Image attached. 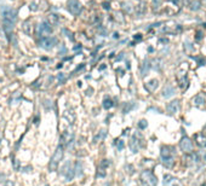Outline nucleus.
<instances>
[{
  "label": "nucleus",
  "mask_w": 206,
  "mask_h": 186,
  "mask_svg": "<svg viewBox=\"0 0 206 186\" xmlns=\"http://www.w3.org/2000/svg\"><path fill=\"white\" fill-rule=\"evenodd\" d=\"M110 166V161L109 160H102L101 161V163H99V166H98V168H101V169H107V168Z\"/></svg>",
  "instance_id": "b1692460"
},
{
  "label": "nucleus",
  "mask_w": 206,
  "mask_h": 186,
  "mask_svg": "<svg viewBox=\"0 0 206 186\" xmlns=\"http://www.w3.org/2000/svg\"><path fill=\"white\" fill-rule=\"evenodd\" d=\"M173 94H175V88H173L172 86H170V85L165 87L164 91H162V97L164 98H170Z\"/></svg>",
  "instance_id": "f3484780"
},
{
  "label": "nucleus",
  "mask_w": 206,
  "mask_h": 186,
  "mask_svg": "<svg viewBox=\"0 0 206 186\" xmlns=\"http://www.w3.org/2000/svg\"><path fill=\"white\" fill-rule=\"evenodd\" d=\"M18 164H20L18 160H15V161H14V167H15V169H16V170L18 169Z\"/></svg>",
  "instance_id": "4c0bfd02"
},
{
  "label": "nucleus",
  "mask_w": 206,
  "mask_h": 186,
  "mask_svg": "<svg viewBox=\"0 0 206 186\" xmlns=\"http://www.w3.org/2000/svg\"><path fill=\"white\" fill-rule=\"evenodd\" d=\"M63 155H64V151H63V146L62 145H58L56 151L52 155V157L50 160V163H49V170L50 172H55L57 170V167L60 164V162L63 158Z\"/></svg>",
  "instance_id": "f257e3e1"
},
{
  "label": "nucleus",
  "mask_w": 206,
  "mask_h": 186,
  "mask_svg": "<svg viewBox=\"0 0 206 186\" xmlns=\"http://www.w3.org/2000/svg\"><path fill=\"white\" fill-rule=\"evenodd\" d=\"M1 139H3V138H1V134H0V144H1Z\"/></svg>",
  "instance_id": "49530a36"
},
{
  "label": "nucleus",
  "mask_w": 206,
  "mask_h": 186,
  "mask_svg": "<svg viewBox=\"0 0 206 186\" xmlns=\"http://www.w3.org/2000/svg\"><path fill=\"white\" fill-rule=\"evenodd\" d=\"M22 29H23V32H24L27 35H31V33H32V24H31V22H29V21L23 22Z\"/></svg>",
  "instance_id": "6ab92c4d"
},
{
  "label": "nucleus",
  "mask_w": 206,
  "mask_h": 186,
  "mask_svg": "<svg viewBox=\"0 0 206 186\" xmlns=\"http://www.w3.org/2000/svg\"><path fill=\"white\" fill-rule=\"evenodd\" d=\"M67 10L73 16H79L82 11L81 3L79 1V0H68L67 1Z\"/></svg>",
  "instance_id": "423d86ee"
},
{
  "label": "nucleus",
  "mask_w": 206,
  "mask_h": 186,
  "mask_svg": "<svg viewBox=\"0 0 206 186\" xmlns=\"http://www.w3.org/2000/svg\"><path fill=\"white\" fill-rule=\"evenodd\" d=\"M113 38H114V39H119V33L115 32V33L113 34Z\"/></svg>",
  "instance_id": "a19ab883"
},
{
  "label": "nucleus",
  "mask_w": 206,
  "mask_h": 186,
  "mask_svg": "<svg viewBox=\"0 0 206 186\" xmlns=\"http://www.w3.org/2000/svg\"><path fill=\"white\" fill-rule=\"evenodd\" d=\"M113 105H114V103H113V100H111L110 98H104V100H103V108H104L105 110L111 109V108H113Z\"/></svg>",
  "instance_id": "412c9836"
},
{
  "label": "nucleus",
  "mask_w": 206,
  "mask_h": 186,
  "mask_svg": "<svg viewBox=\"0 0 206 186\" xmlns=\"http://www.w3.org/2000/svg\"><path fill=\"white\" fill-rule=\"evenodd\" d=\"M57 42H58L57 38H55V36H46V38H41L39 40V46H40L41 49L46 50V51H50V50H52L57 45Z\"/></svg>",
  "instance_id": "7ed1b4c3"
},
{
  "label": "nucleus",
  "mask_w": 206,
  "mask_h": 186,
  "mask_svg": "<svg viewBox=\"0 0 206 186\" xmlns=\"http://www.w3.org/2000/svg\"><path fill=\"white\" fill-rule=\"evenodd\" d=\"M161 158L165 160V158H171L172 157V151H171V148L169 146H162L161 148Z\"/></svg>",
  "instance_id": "dca6fc26"
},
{
  "label": "nucleus",
  "mask_w": 206,
  "mask_h": 186,
  "mask_svg": "<svg viewBox=\"0 0 206 186\" xmlns=\"http://www.w3.org/2000/svg\"><path fill=\"white\" fill-rule=\"evenodd\" d=\"M122 58H124V53H120V56H119V57H118V61H120V59H122Z\"/></svg>",
  "instance_id": "37998d69"
},
{
  "label": "nucleus",
  "mask_w": 206,
  "mask_h": 186,
  "mask_svg": "<svg viewBox=\"0 0 206 186\" xmlns=\"http://www.w3.org/2000/svg\"><path fill=\"white\" fill-rule=\"evenodd\" d=\"M66 53H67V47H66V45L61 44V45H60V50H58V55L64 56Z\"/></svg>",
  "instance_id": "cd10ccee"
},
{
  "label": "nucleus",
  "mask_w": 206,
  "mask_h": 186,
  "mask_svg": "<svg viewBox=\"0 0 206 186\" xmlns=\"http://www.w3.org/2000/svg\"><path fill=\"white\" fill-rule=\"evenodd\" d=\"M160 3H161V0H153V5H154L155 7H158L159 5H160Z\"/></svg>",
  "instance_id": "e433bc0d"
},
{
  "label": "nucleus",
  "mask_w": 206,
  "mask_h": 186,
  "mask_svg": "<svg viewBox=\"0 0 206 186\" xmlns=\"http://www.w3.org/2000/svg\"><path fill=\"white\" fill-rule=\"evenodd\" d=\"M5 181V174H0V183Z\"/></svg>",
  "instance_id": "ea45409f"
},
{
  "label": "nucleus",
  "mask_w": 206,
  "mask_h": 186,
  "mask_svg": "<svg viewBox=\"0 0 206 186\" xmlns=\"http://www.w3.org/2000/svg\"><path fill=\"white\" fill-rule=\"evenodd\" d=\"M141 184L142 186H156L158 185V179L154 175V173L149 169H145L141 173Z\"/></svg>",
  "instance_id": "f03ea898"
},
{
  "label": "nucleus",
  "mask_w": 206,
  "mask_h": 186,
  "mask_svg": "<svg viewBox=\"0 0 206 186\" xmlns=\"http://www.w3.org/2000/svg\"><path fill=\"white\" fill-rule=\"evenodd\" d=\"M6 186H14V183L12 181H6Z\"/></svg>",
  "instance_id": "79ce46f5"
},
{
  "label": "nucleus",
  "mask_w": 206,
  "mask_h": 186,
  "mask_svg": "<svg viewBox=\"0 0 206 186\" xmlns=\"http://www.w3.org/2000/svg\"><path fill=\"white\" fill-rule=\"evenodd\" d=\"M124 146H125V144H124L122 140H116V148H118V150L121 151L124 149Z\"/></svg>",
  "instance_id": "72a5a7b5"
},
{
  "label": "nucleus",
  "mask_w": 206,
  "mask_h": 186,
  "mask_svg": "<svg viewBox=\"0 0 206 186\" xmlns=\"http://www.w3.org/2000/svg\"><path fill=\"white\" fill-rule=\"evenodd\" d=\"M0 32H1V30H0Z\"/></svg>",
  "instance_id": "8fccbe9b"
},
{
  "label": "nucleus",
  "mask_w": 206,
  "mask_h": 186,
  "mask_svg": "<svg viewBox=\"0 0 206 186\" xmlns=\"http://www.w3.org/2000/svg\"><path fill=\"white\" fill-rule=\"evenodd\" d=\"M45 186H50V185H45Z\"/></svg>",
  "instance_id": "09e8293b"
},
{
  "label": "nucleus",
  "mask_w": 206,
  "mask_h": 186,
  "mask_svg": "<svg viewBox=\"0 0 206 186\" xmlns=\"http://www.w3.org/2000/svg\"><path fill=\"white\" fill-rule=\"evenodd\" d=\"M150 68H152V65H150L149 61L145 59V61L143 62V64H142V68H141V75H142V76H145V75L148 74V71H149Z\"/></svg>",
  "instance_id": "a211bd4d"
},
{
  "label": "nucleus",
  "mask_w": 206,
  "mask_h": 186,
  "mask_svg": "<svg viewBox=\"0 0 206 186\" xmlns=\"http://www.w3.org/2000/svg\"><path fill=\"white\" fill-rule=\"evenodd\" d=\"M133 39L135 40H138V41H139V40H142V35H141V34H136V35L133 36Z\"/></svg>",
  "instance_id": "58836bf2"
},
{
  "label": "nucleus",
  "mask_w": 206,
  "mask_h": 186,
  "mask_svg": "<svg viewBox=\"0 0 206 186\" xmlns=\"http://www.w3.org/2000/svg\"><path fill=\"white\" fill-rule=\"evenodd\" d=\"M122 9L125 10L126 12H131V11H132L131 4H128V3H122Z\"/></svg>",
  "instance_id": "c85d7f7f"
},
{
  "label": "nucleus",
  "mask_w": 206,
  "mask_h": 186,
  "mask_svg": "<svg viewBox=\"0 0 206 186\" xmlns=\"http://www.w3.org/2000/svg\"><path fill=\"white\" fill-rule=\"evenodd\" d=\"M200 6H201V4H200V1H198V0H194V1H192L189 4V9L192 11H196L200 9Z\"/></svg>",
  "instance_id": "5701e85b"
},
{
  "label": "nucleus",
  "mask_w": 206,
  "mask_h": 186,
  "mask_svg": "<svg viewBox=\"0 0 206 186\" xmlns=\"http://www.w3.org/2000/svg\"><path fill=\"white\" fill-rule=\"evenodd\" d=\"M74 169L72 167H69L68 168V170L66 172V174H64V177H66V179H67V181H70V180H72L73 178H74Z\"/></svg>",
  "instance_id": "4be33fe9"
},
{
  "label": "nucleus",
  "mask_w": 206,
  "mask_h": 186,
  "mask_svg": "<svg viewBox=\"0 0 206 186\" xmlns=\"http://www.w3.org/2000/svg\"><path fill=\"white\" fill-rule=\"evenodd\" d=\"M133 106H135V104H133V103H128V105L126 104V105H125V109H124V114L128 113V111H130V110H131Z\"/></svg>",
  "instance_id": "2f4dec72"
},
{
  "label": "nucleus",
  "mask_w": 206,
  "mask_h": 186,
  "mask_svg": "<svg viewBox=\"0 0 206 186\" xmlns=\"http://www.w3.org/2000/svg\"><path fill=\"white\" fill-rule=\"evenodd\" d=\"M37 34L38 36L41 39V38H46V36H50L52 34V27L50 26V23L48 21H44L41 22L40 24L38 26L37 28Z\"/></svg>",
  "instance_id": "20e7f679"
},
{
  "label": "nucleus",
  "mask_w": 206,
  "mask_h": 186,
  "mask_svg": "<svg viewBox=\"0 0 206 186\" xmlns=\"http://www.w3.org/2000/svg\"><path fill=\"white\" fill-rule=\"evenodd\" d=\"M48 22L50 23V26L56 27V26L60 24V16L56 15V13H50L48 16Z\"/></svg>",
  "instance_id": "4468645a"
},
{
  "label": "nucleus",
  "mask_w": 206,
  "mask_h": 186,
  "mask_svg": "<svg viewBox=\"0 0 206 186\" xmlns=\"http://www.w3.org/2000/svg\"><path fill=\"white\" fill-rule=\"evenodd\" d=\"M167 113L171 114V115H176L178 111H179V100H172L171 103L167 104Z\"/></svg>",
  "instance_id": "6e6552de"
},
{
  "label": "nucleus",
  "mask_w": 206,
  "mask_h": 186,
  "mask_svg": "<svg viewBox=\"0 0 206 186\" xmlns=\"http://www.w3.org/2000/svg\"><path fill=\"white\" fill-rule=\"evenodd\" d=\"M158 86H159V81L158 80H150V81H148L145 85H144V87H145V90L148 91V92H154L156 88H158Z\"/></svg>",
  "instance_id": "9b49d317"
},
{
  "label": "nucleus",
  "mask_w": 206,
  "mask_h": 186,
  "mask_svg": "<svg viewBox=\"0 0 206 186\" xmlns=\"http://www.w3.org/2000/svg\"><path fill=\"white\" fill-rule=\"evenodd\" d=\"M164 185H165V186H167V185H170V186H181V184L178 183V180H177V179H175V178L170 177V175H166V177H165Z\"/></svg>",
  "instance_id": "2eb2a0df"
},
{
  "label": "nucleus",
  "mask_w": 206,
  "mask_h": 186,
  "mask_svg": "<svg viewBox=\"0 0 206 186\" xmlns=\"http://www.w3.org/2000/svg\"><path fill=\"white\" fill-rule=\"evenodd\" d=\"M141 148V145H139V142H138V139H137V135H133L131 138V142H130V149L132 152H138V150Z\"/></svg>",
  "instance_id": "9d476101"
},
{
  "label": "nucleus",
  "mask_w": 206,
  "mask_h": 186,
  "mask_svg": "<svg viewBox=\"0 0 206 186\" xmlns=\"http://www.w3.org/2000/svg\"><path fill=\"white\" fill-rule=\"evenodd\" d=\"M57 79H58V81H60V84H64V82H66V76H64L63 73L58 74L57 75Z\"/></svg>",
  "instance_id": "7c9ffc66"
},
{
  "label": "nucleus",
  "mask_w": 206,
  "mask_h": 186,
  "mask_svg": "<svg viewBox=\"0 0 206 186\" xmlns=\"http://www.w3.org/2000/svg\"><path fill=\"white\" fill-rule=\"evenodd\" d=\"M14 28H15V23L14 22H10V21H4L3 22V30L7 36L10 35V34H12Z\"/></svg>",
  "instance_id": "1a4fd4ad"
},
{
  "label": "nucleus",
  "mask_w": 206,
  "mask_h": 186,
  "mask_svg": "<svg viewBox=\"0 0 206 186\" xmlns=\"http://www.w3.org/2000/svg\"><path fill=\"white\" fill-rule=\"evenodd\" d=\"M63 33H66V34H67V36H68V39L70 40V41H74V38H73L72 32H69L68 29H63Z\"/></svg>",
  "instance_id": "473e14b6"
},
{
  "label": "nucleus",
  "mask_w": 206,
  "mask_h": 186,
  "mask_svg": "<svg viewBox=\"0 0 206 186\" xmlns=\"http://www.w3.org/2000/svg\"><path fill=\"white\" fill-rule=\"evenodd\" d=\"M136 12H137V15H143L144 12H145V5L144 4H139L138 6H137V9H136Z\"/></svg>",
  "instance_id": "a878e982"
},
{
  "label": "nucleus",
  "mask_w": 206,
  "mask_h": 186,
  "mask_svg": "<svg viewBox=\"0 0 206 186\" xmlns=\"http://www.w3.org/2000/svg\"><path fill=\"white\" fill-rule=\"evenodd\" d=\"M81 169H82V166H81V162H76V166H75V174L76 175H81Z\"/></svg>",
  "instance_id": "bb28decb"
},
{
  "label": "nucleus",
  "mask_w": 206,
  "mask_h": 186,
  "mask_svg": "<svg viewBox=\"0 0 206 186\" xmlns=\"http://www.w3.org/2000/svg\"><path fill=\"white\" fill-rule=\"evenodd\" d=\"M105 137V131L102 129V131H99L98 132V134L95 135V138H93V143H99V142H102L103 139Z\"/></svg>",
  "instance_id": "aec40b11"
},
{
  "label": "nucleus",
  "mask_w": 206,
  "mask_h": 186,
  "mask_svg": "<svg viewBox=\"0 0 206 186\" xmlns=\"http://www.w3.org/2000/svg\"><path fill=\"white\" fill-rule=\"evenodd\" d=\"M179 146L182 149V151L186 154H192L193 151V144H192V140L188 137H183L181 139L179 142Z\"/></svg>",
  "instance_id": "0eeeda50"
},
{
  "label": "nucleus",
  "mask_w": 206,
  "mask_h": 186,
  "mask_svg": "<svg viewBox=\"0 0 206 186\" xmlns=\"http://www.w3.org/2000/svg\"><path fill=\"white\" fill-rule=\"evenodd\" d=\"M201 186H206V183H205V184H204V185H201Z\"/></svg>",
  "instance_id": "de8ad7c7"
},
{
  "label": "nucleus",
  "mask_w": 206,
  "mask_h": 186,
  "mask_svg": "<svg viewBox=\"0 0 206 186\" xmlns=\"http://www.w3.org/2000/svg\"><path fill=\"white\" fill-rule=\"evenodd\" d=\"M147 126H148V123H147V121H145V120H141V121L138 122V128H139V129H144V128H147Z\"/></svg>",
  "instance_id": "c756f323"
},
{
  "label": "nucleus",
  "mask_w": 206,
  "mask_h": 186,
  "mask_svg": "<svg viewBox=\"0 0 206 186\" xmlns=\"http://www.w3.org/2000/svg\"><path fill=\"white\" fill-rule=\"evenodd\" d=\"M204 161H205V162H206V152H205V154H204Z\"/></svg>",
  "instance_id": "a18cd8bd"
},
{
  "label": "nucleus",
  "mask_w": 206,
  "mask_h": 186,
  "mask_svg": "<svg viewBox=\"0 0 206 186\" xmlns=\"http://www.w3.org/2000/svg\"><path fill=\"white\" fill-rule=\"evenodd\" d=\"M193 103H194V105H196V106L204 105L205 104V94L204 93H199V94H196L193 98Z\"/></svg>",
  "instance_id": "ddd939ff"
},
{
  "label": "nucleus",
  "mask_w": 206,
  "mask_h": 186,
  "mask_svg": "<svg viewBox=\"0 0 206 186\" xmlns=\"http://www.w3.org/2000/svg\"><path fill=\"white\" fill-rule=\"evenodd\" d=\"M29 9H31L32 11H37V10H38L37 3H31V5H29Z\"/></svg>",
  "instance_id": "f704fd0d"
},
{
  "label": "nucleus",
  "mask_w": 206,
  "mask_h": 186,
  "mask_svg": "<svg viewBox=\"0 0 206 186\" xmlns=\"http://www.w3.org/2000/svg\"><path fill=\"white\" fill-rule=\"evenodd\" d=\"M1 16L4 21H10V22H16L17 20V16H18V12L17 10L12 9V7H7V6H4L3 11H1Z\"/></svg>",
  "instance_id": "39448f33"
},
{
  "label": "nucleus",
  "mask_w": 206,
  "mask_h": 186,
  "mask_svg": "<svg viewBox=\"0 0 206 186\" xmlns=\"http://www.w3.org/2000/svg\"><path fill=\"white\" fill-rule=\"evenodd\" d=\"M81 49V45H79V46H74V50L76 51V50H80Z\"/></svg>",
  "instance_id": "c03bdc74"
},
{
  "label": "nucleus",
  "mask_w": 206,
  "mask_h": 186,
  "mask_svg": "<svg viewBox=\"0 0 206 186\" xmlns=\"http://www.w3.org/2000/svg\"><path fill=\"white\" fill-rule=\"evenodd\" d=\"M162 163H164L165 167L171 168V167L173 166V158H172V157H171V158H165V160H162Z\"/></svg>",
  "instance_id": "393cba45"
},
{
  "label": "nucleus",
  "mask_w": 206,
  "mask_h": 186,
  "mask_svg": "<svg viewBox=\"0 0 206 186\" xmlns=\"http://www.w3.org/2000/svg\"><path fill=\"white\" fill-rule=\"evenodd\" d=\"M195 143L199 148H205L206 146V135H204L203 133L195 134Z\"/></svg>",
  "instance_id": "f8f14e48"
},
{
  "label": "nucleus",
  "mask_w": 206,
  "mask_h": 186,
  "mask_svg": "<svg viewBox=\"0 0 206 186\" xmlns=\"http://www.w3.org/2000/svg\"><path fill=\"white\" fill-rule=\"evenodd\" d=\"M102 6H103V9H104V10H108V11L110 10V4H109L108 1H104V3L102 4Z\"/></svg>",
  "instance_id": "c9c22d12"
}]
</instances>
